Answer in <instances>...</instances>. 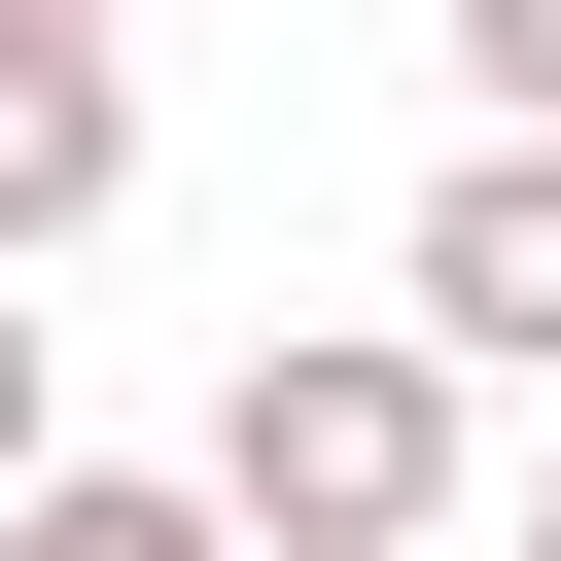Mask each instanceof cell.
Listing matches in <instances>:
<instances>
[{"label": "cell", "mask_w": 561, "mask_h": 561, "mask_svg": "<svg viewBox=\"0 0 561 561\" xmlns=\"http://www.w3.org/2000/svg\"><path fill=\"white\" fill-rule=\"evenodd\" d=\"M105 210H140V35H35V0H0V280L105 245Z\"/></svg>", "instance_id": "obj_3"}, {"label": "cell", "mask_w": 561, "mask_h": 561, "mask_svg": "<svg viewBox=\"0 0 561 561\" xmlns=\"http://www.w3.org/2000/svg\"><path fill=\"white\" fill-rule=\"evenodd\" d=\"M210 526H245V561H421V526H456V351H421V316H280V351L210 386Z\"/></svg>", "instance_id": "obj_1"}, {"label": "cell", "mask_w": 561, "mask_h": 561, "mask_svg": "<svg viewBox=\"0 0 561 561\" xmlns=\"http://www.w3.org/2000/svg\"><path fill=\"white\" fill-rule=\"evenodd\" d=\"M0 561H245V526H210V456H175V491H140V456H35Z\"/></svg>", "instance_id": "obj_4"}, {"label": "cell", "mask_w": 561, "mask_h": 561, "mask_svg": "<svg viewBox=\"0 0 561 561\" xmlns=\"http://www.w3.org/2000/svg\"><path fill=\"white\" fill-rule=\"evenodd\" d=\"M35 456H70V421H35V280H0V491H35Z\"/></svg>", "instance_id": "obj_6"}, {"label": "cell", "mask_w": 561, "mask_h": 561, "mask_svg": "<svg viewBox=\"0 0 561 561\" xmlns=\"http://www.w3.org/2000/svg\"><path fill=\"white\" fill-rule=\"evenodd\" d=\"M386 316H421L456 386H561V140H456L421 245H386Z\"/></svg>", "instance_id": "obj_2"}, {"label": "cell", "mask_w": 561, "mask_h": 561, "mask_svg": "<svg viewBox=\"0 0 561 561\" xmlns=\"http://www.w3.org/2000/svg\"><path fill=\"white\" fill-rule=\"evenodd\" d=\"M456 105H491V140H561V0H456Z\"/></svg>", "instance_id": "obj_5"}, {"label": "cell", "mask_w": 561, "mask_h": 561, "mask_svg": "<svg viewBox=\"0 0 561 561\" xmlns=\"http://www.w3.org/2000/svg\"><path fill=\"white\" fill-rule=\"evenodd\" d=\"M526 561H561V456H526Z\"/></svg>", "instance_id": "obj_8"}, {"label": "cell", "mask_w": 561, "mask_h": 561, "mask_svg": "<svg viewBox=\"0 0 561 561\" xmlns=\"http://www.w3.org/2000/svg\"><path fill=\"white\" fill-rule=\"evenodd\" d=\"M35 35H140V0H35Z\"/></svg>", "instance_id": "obj_7"}]
</instances>
